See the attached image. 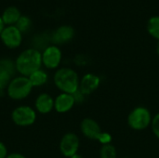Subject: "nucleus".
<instances>
[{"label":"nucleus","mask_w":159,"mask_h":158,"mask_svg":"<svg viewBox=\"0 0 159 158\" xmlns=\"http://www.w3.org/2000/svg\"><path fill=\"white\" fill-rule=\"evenodd\" d=\"M42 66V54L36 48L23 50L15 61L16 70L23 76H29Z\"/></svg>","instance_id":"obj_1"},{"label":"nucleus","mask_w":159,"mask_h":158,"mask_svg":"<svg viewBox=\"0 0 159 158\" xmlns=\"http://www.w3.org/2000/svg\"><path fill=\"white\" fill-rule=\"evenodd\" d=\"M54 83L62 93L75 94L79 89L77 74L70 68H61L54 75Z\"/></svg>","instance_id":"obj_2"},{"label":"nucleus","mask_w":159,"mask_h":158,"mask_svg":"<svg viewBox=\"0 0 159 158\" xmlns=\"http://www.w3.org/2000/svg\"><path fill=\"white\" fill-rule=\"evenodd\" d=\"M33 89V86L27 76H17L12 78L7 88V95L10 99L20 101L29 96Z\"/></svg>","instance_id":"obj_3"},{"label":"nucleus","mask_w":159,"mask_h":158,"mask_svg":"<svg viewBox=\"0 0 159 158\" xmlns=\"http://www.w3.org/2000/svg\"><path fill=\"white\" fill-rule=\"evenodd\" d=\"M81 131L87 138L97 140L103 145L109 144V142L112 141V137L108 133H103L101 130L98 123L91 118H86L82 121Z\"/></svg>","instance_id":"obj_4"},{"label":"nucleus","mask_w":159,"mask_h":158,"mask_svg":"<svg viewBox=\"0 0 159 158\" xmlns=\"http://www.w3.org/2000/svg\"><path fill=\"white\" fill-rule=\"evenodd\" d=\"M129 125L135 130L145 129L152 122L150 112L144 107L135 108L129 115Z\"/></svg>","instance_id":"obj_5"},{"label":"nucleus","mask_w":159,"mask_h":158,"mask_svg":"<svg viewBox=\"0 0 159 158\" xmlns=\"http://www.w3.org/2000/svg\"><path fill=\"white\" fill-rule=\"evenodd\" d=\"M11 118L17 126L28 127L34 123L36 119V113L29 106H19L13 110Z\"/></svg>","instance_id":"obj_6"},{"label":"nucleus","mask_w":159,"mask_h":158,"mask_svg":"<svg viewBox=\"0 0 159 158\" xmlns=\"http://www.w3.org/2000/svg\"><path fill=\"white\" fill-rule=\"evenodd\" d=\"M1 41L8 48H17L22 42V33L15 26H6L0 34Z\"/></svg>","instance_id":"obj_7"},{"label":"nucleus","mask_w":159,"mask_h":158,"mask_svg":"<svg viewBox=\"0 0 159 158\" xmlns=\"http://www.w3.org/2000/svg\"><path fill=\"white\" fill-rule=\"evenodd\" d=\"M42 54V64L48 69L57 68L61 61V51L55 46H48L43 50Z\"/></svg>","instance_id":"obj_8"},{"label":"nucleus","mask_w":159,"mask_h":158,"mask_svg":"<svg viewBox=\"0 0 159 158\" xmlns=\"http://www.w3.org/2000/svg\"><path fill=\"white\" fill-rule=\"evenodd\" d=\"M78 148L79 139L74 133L65 134L60 142V150L61 154L66 157H72L73 156L76 155Z\"/></svg>","instance_id":"obj_9"},{"label":"nucleus","mask_w":159,"mask_h":158,"mask_svg":"<svg viewBox=\"0 0 159 158\" xmlns=\"http://www.w3.org/2000/svg\"><path fill=\"white\" fill-rule=\"evenodd\" d=\"M16 70L15 62L9 59L0 60V91L5 90L10 81L12 80V75Z\"/></svg>","instance_id":"obj_10"},{"label":"nucleus","mask_w":159,"mask_h":158,"mask_svg":"<svg viewBox=\"0 0 159 158\" xmlns=\"http://www.w3.org/2000/svg\"><path fill=\"white\" fill-rule=\"evenodd\" d=\"M75 36V30L70 25L60 26L52 34L51 40L56 45H61L71 41Z\"/></svg>","instance_id":"obj_11"},{"label":"nucleus","mask_w":159,"mask_h":158,"mask_svg":"<svg viewBox=\"0 0 159 158\" xmlns=\"http://www.w3.org/2000/svg\"><path fill=\"white\" fill-rule=\"evenodd\" d=\"M100 86V78L92 74H88L83 76L79 83V91L84 95H88L95 91Z\"/></svg>","instance_id":"obj_12"},{"label":"nucleus","mask_w":159,"mask_h":158,"mask_svg":"<svg viewBox=\"0 0 159 158\" xmlns=\"http://www.w3.org/2000/svg\"><path fill=\"white\" fill-rule=\"evenodd\" d=\"M75 100L73 94L61 93L54 100V108L58 113H66L75 105Z\"/></svg>","instance_id":"obj_13"},{"label":"nucleus","mask_w":159,"mask_h":158,"mask_svg":"<svg viewBox=\"0 0 159 158\" xmlns=\"http://www.w3.org/2000/svg\"><path fill=\"white\" fill-rule=\"evenodd\" d=\"M35 108L40 114H48L54 108V100L50 95L42 93L36 98Z\"/></svg>","instance_id":"obj_14"},{"label":"nucleus","mask_w":159,"mask_h":158,"mask_svg":"<svg viewBox=\"0 0 159 158\" xmlns=\"http://www.w3.org/2000/svg\"><path fill=\"white\" fill-rule=\"evenodd\" d=\"M20 17H21L20 10L14 6H10L5 8V10L1 15V18L6 26L15 25Z\"/></svg>","instance_id":"obj_15"},{"label":"nucleus","mask_w":159,"mask_h":158,"mask_svg":"<svg viewBox=\"0 0 159 158\" xmlns=\"http://www.w3.org/2000/svg\"><path fill=\"white\" fill-rule=\"evenodd\" d=\"M28 78H29L33 88L34 87H41L47 83L48 74H46V72L39 69V70L35 71L34 73H33L31 75H29Z\"/></svg>","instance_id":"obj_16"},{"label":"nucleus","mask_w":159,"mask_h":158,"mask_svg":"<svg viewBox=\"0 0 159 158\" xmlns=\"http://www.w3.org/2000/svg\"><path fill=\"white\" fill-rule=\"evenodd\" d=\"M148 33L159 41V16L151 17L147 22Z\"/></svg>","instance_id":"obj_17"},{"label":"nucleus","mask_w":159,"mask_h":158,"mask_svg":"<svg viewBox=\"0 0 159 158\" xmlns=\"http://www.w3.org/2000/svg\"><path fill=\"white\" fill-rule=\"evenodd\" d=\"M32 25V21L31 19L25 15H21V17L19 19V20L17 21V23L15 24V26L21 32V33H25L27 32Z\"/></svg>","instance_id":"obj_18"},{"label":"nucleus","mask_w":159,"mask_h":158,"mask_svg":"<svg viewBox=\"0 0 159 158\" xmlns=\"http://www.w3.org/2000/svg\"><path fill=\"white\" fill-rule=\"evenodd\" d=\"M101 158H116V148L109 144H104L100 152Z\"/></svg>","instance_id":"obj_19"},{"label":"nucleus","mask_w":159,"mask_h":158,"mask_svg":"<svg viewBox=\"0 0 159 158\" xmlns=\"http://www.w3.org/2000/svg\"><path fill=\"white\" fill-rule=\"evenodd\" d=\"M152 129L155 135L159 139V114H157L152 120Z\"/></svg>","instance_id":"obj_20"},{"label":"nucleus","mask_w":159,"mask_h":158,"mask_svg":"<svg viewBox=\"0 0 159 158\" xmlns=\"http://www.w3.org/2000/svg\"><path fill=\"white\" fill-rule=\"evenodd\" d=\"M7 146L0 142V158H7Z\"/></svg>","instance_id":"obj_21"},{"label":"nucleus","mask_w":159,"mask_h":158,"mask_svg":"<svg viewBox=\"0 0 159 158\" xmlns=\"http://www.w3.org/2000/svg\"><path fill=\"white\" fill-rule=\"evenodd\" d=\"M7 158H26L24 156L20 155V154H11V155H8Z\"/></svg>","instance_id":"obj_22"},{"label":"nucleus","mask_w":159,"mask_h":158,"mask_svg":"<svg viewBox=\"0 0 159 158\" xmlns=\"http://www.w3.org/2000/svg\"><path fill=\"white\" fill-rule=\"evenodd\" d=\"M5 27H6V25H5V23H4V21H3L1 16H0V34H1V33H2V31L4 30Z\"/></svg>","instance_id":"obj_23"},{"label":"nucleus","mask_w":159,"mask_h":158,"mask_svg":"<svg viewBox=\"0 0 159 158\" xmlns=\"http://www.w3.org/2000/svg\"><path fill=\"white\" fill-rule=\"evenodd\" d=\"M70 158H83V157H82V156H81L80 155H77V154H76V155L73 156L72 157H70Z\"/></svg>","instance_id":"obj_24"},{"label":"nucleus","mask_w":159,"mask_h":158,"mask_svg":"<svg viewBox=\"0 0 159 158\" xmlns=\"http://www.w3.org/2000/svg\"><path fill=\"white\" fill-rule=\"evenodd\" d=\"M157 53H158L159 55V41L158 43H157Z\"/></svg>","instance_id":"obj_25"}]
</instances>
